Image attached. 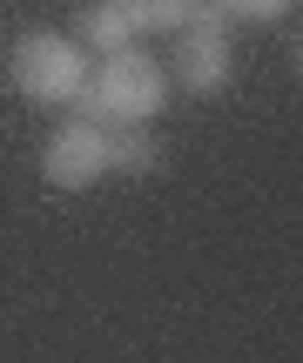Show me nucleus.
Wrapping results in <instances>:
<instances>
[{"label":"nucleus","instance_id":"obj_4","mask_svg":"<svg viewBox=\"0 0 303 363\" xmlns=\"http://www.w3.org/2000/svg\"><path fill=\"white\" fill-rule=\"evenodd\" d=\"M236 74V48L229 40H202V34H175V61H169V88L182 94H223Z\"/></svg>","mask_w":303,"mask_h":363},{"label":"nucleus","instance_id":"obj_2","mask_svg":"<svg viewBox=\"0 0 303 363\" xmlns=\"http://www.w3.org/2000/svg\"><path fill=\"white\" fill-rule=\"evenodd\" d=\"M7 74H13V94H27L34 108H67L88 88V48L54 34V27H27L7 54Z\"/></svg>","mask_w":303,"mask_h":363},{"label":"nucleus","instance_id":"obj_1","mask_svg":"<svg viewBox=\"0 0 303 363\" xmlns=\"http://www.w3.org/2000/svg\"><path fill=\"white\" fill-rule=\"evenodd\" d=\"M162 108H169V67L148 48H121L101 54V67H88V88L67 101V115L94 128H148Z\"/></svg>","mask_w":303,"mask_h":363},{"label":"nucleus","instance_id":"obj_9","mask_svg":"<svg viewBox=\"0 0 303 363\" xmlns=\"http://www.w3.org/2000/svg\"><path fill=\"white\" fill-rule=\"evenodd\" d=\"M223 7H229V21H236V27H270V21H283L297 0H223Z\"/></svg>","mask_w":303,"mask_h":363},{"label":"nucleus","instance_id":"obj_5","mask_svg":"<svg viewBox=\"0 0 303 363\" xmlns=\"http://www.w3.org/2000/svg\"><path fill=\"white\" fill-rule=\"evenodd\" d=\"M67 40H88L94 54H121V48H135V34H128V21H121L115 0H88V7L75 13V34H67Z\"/></svg>","mask_w":303,"mask_h":363},{"label":"nucleus","instance_id":"obj_3","mask_svg":"<svg viewBox=\"0 0 303 363\" xmlns=\"http://www.w3.org/2000/svg\"><path fill=\"white\" fill-rule=\"evenodd\" d=\"M40 175H48L54 189H88V182H101L108 175V128L67 115L61 128L48 135V148H40Z\"/></svg>","mask_w":303,"mask_h":363},{"label":"nucleus","instance_id":"obj_7","mask_svg":"<svg viewBox=\"0 0 303 363\" xmlns=\"http://www.w3.org/2000/svg\"><path fill=\"white\" fill-rule=\"evenodd\" d=\"M115 7H121V21H128V34L142 40V34H182L189 0H115Z\"/></svg>","mask_w":303,"mask_h":363},{"label":"nucleus","instance_id":"obj_8","mask_svg":"<svg viewBox=\"0 0 303 363\" xmlns=\"http://www.w3.org/2000/svg\"><path fill=\"white\" fill-rule=\"evenodd\" d=\"M182 34L229 40V34H236V21H229V7H223V0H189V13H182Z\"/></svg>","mask_w":303,"mask_h":363},{"label":"nucleus","instance_id":"obj_6","mask_svg":"<svg viewBox=\"0 0 303 363\" xmlns=\"http://www.w3.org/2000/svg\"><path fill=\"white\" fill-rule=\"evenodd\" d=\"M155 135L148 128H108V175H148L155 169Z\"/></svg>","mask_w":303,"mask_h":363}]
</instances>
